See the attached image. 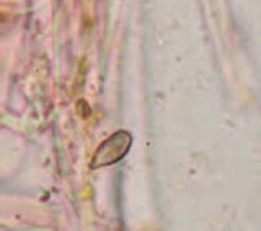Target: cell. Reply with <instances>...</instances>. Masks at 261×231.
Wrapping results in <instances>:
<instances>
[{
    "instance_id": "6da1fadb",
    "label": "cell",
    "mask_w": 261,
    "mask_h": 231,
    "mask_svg": "<svg viewBox=\"0 0 261 231\" xmlns=\"http://www.w3.org/2000/svg\"><path fill=\"white\" fill-rule=\"evenodd\" d=\"M129 145H130L129 134H126V132L114 134L110 140H106L100 147V150L96 152L93 166H101V164H111L114 161H118L121 156L127 152Z\"/></svg>"
}]
</instances>
